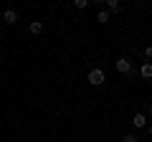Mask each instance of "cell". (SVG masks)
I'll return each mask as SVG.
<instances>
[{
	"label": "cell",
	"mask_w": 152,
	"mask_h": 142,
	"mask_svg": "<svg viewBox=\"0 0 152 142\" xmlns=\"http://www.w3.org/2000/svg\"><path fill=\"white\" fill-rule=\"evenodd\" d=\"M107 81V76H104V69H91L89 71V84H91V86H102V84Z\"/></svg>",
	"instance_id": "cell-1"
},
{
	"label": "cell",
	"mask_w": 152,
	"mask_h": 142,
	"mask_svg": "<svg viewBox=\"0 0 152 142\" xmlns=\"http://www.w3.org/2000/svg\"><path fill=\"white\" fill-rule=\"evenodd\" d=\"M114 66H117V71L124 74V76H129V74H132V61L127 59V56H119V59L114 61Z\"/></svg>",
	"instance_id": "cell-2"
},
{
	"label": "cell",
	"mask_w": 152,
	"mask_h": 142,
	"mask_svg": "<svg viewBox=\"0 0 152 142\" xmlns=\"http://www.w3.org/2000/svg\"><path fill=\"white\" fill-rule=\"evenodd\" d=\"M3 20H5L8 26H15V23H18V13L13 10V8H8V10L3 13Z\"/></svg>",
	"instance_id": "cell-3"
},
{
	"label": "cell",
	"mask_w": 152,
	"mask_h": 142,
	"mask_svg": "<svg viewBox=\"0 0 152 142\" xmlns=\"http://www.w3.org/2000/svg\"><path fill=\"white\" fill-rule=\"evenodd\" d=\"M132 124H134L137 130H145V127H147V117L142 114V112H137V114L132 117Z\"/></svg>",
	"instance_id": "cell-4"
},
{
	"label": "cell",
	"mask_w": 152,
	"mask_h": 142,
	"mask_svg": "<svg viewBox=\"0 0 152 142\" xmlns=\"http://www.w3.org/2000/svg\"><path fill=\"white\" fill-rule=\"evenodd\" d=\"M140 76H142V79H152V61H145V64H142Z\"/></svg>",
	"instance_id": "cell-5"
},
{
	"label": "cell",
	"mask_w": 152,
	"mask_h": 142,
	"mask_svg": "<svg viewBox=\"0 0 152 142\" xmlns=\"http://www.w3.org/2000/svg\"><path fill=\"white\" fill-rule=\"evenodd\" d=\"M28 31H31L33 36H41V33H43V23H41V20H31V26H28Z\"/></svg>",
	"instance_id": "cell-6"
},
{
	"label": "cell",
	"mask_w": 152,
	"mask_h": 142,
	"mask_svg": "<svg viewBox=\"0 0 152 142\" xmlns=\"http://www.w3.org/2000/svg\"><path fill=\"white\" fill-rule=\"evenodd\" d=\"M109 18H112V13H109V10H99L96 13V20L102 23V26H104V23H109Z\"/></svg>",
	"instance_id": "cell-7"
},
{
	"label": "cell",
	"mask_w": 152,
	"mask_h": 142,
	"mask_svg": "<svg viewBox=\"0 0 152 142\" xmlns=\"http://www.w3.org/2000/svg\"><path fill=\"white\" fill-rule=\"evenodd\" d=\"M107 10L109 13H117V10H119V3H117V0H107Z\"/></svg>",
	"instance_id": "cell-8"
},
{
	"label": "cell",
	"mask_w": 152,
	"mask_h": 142,
	"mask_svg": "<svg viewBox=\"0 0 152 142\" xmlns=\"http://www.w3.org/2000/svg\"><path fill=\"white\" fill-rule=\"evenodd\" d=\"M74 8L76 10H84V8H89V0H74Z\"/></svg>",
	"instance_id": "cell-9"
},
{
	"label": "cell",
	"mask_w": 152,
	"mask_h": 142,
	"mask_svg": "<svg viewBox=\"0 0 152 142\" xmlns=\"http://www.w3.org/2000/svg\"><path fill=\"white\" fill-rule=\"evenodd\" d=\"M122 142H140V140H137V135H124Z\"/></svg>",
	"instance_id": "cell-10"
},
{
	"label": "cell",
	"mask_w": 152,
	"mask_h": 142,
	"mask_svg": "<svg viewBox=\"0 0 152 142\" xmlns=\"http://www.w3.org/2000/svg\"><path fill=\"white\" fill-rule=\"evenodd\" d=\"M145 56H147V59H152V46H147V48H145Z\"/></svg>",
	"instance_id": "cell-11"
},
{
	"label": "cell",
	"mask_w": 152,
	"mask_h": 142,
	"mask_svg": "<svg viewBox=\"0 0 152 142\" xmlns=\"http://www.w3.org/2000/svg\"><path fill=\"white\" fill-rule=\"evenodd\" d=\"M147 135H150V137H152V124H147Z\"/></svg>",
	"instance_id": "cell-12"
},
{
	"label": "cell",
	"mask_w": 152,
	"mask_h": 142,
	"mask_svg": "<svg viewBox=\"0 0 152 142\" xmlns=\"http://www.w3.org/2000/svg\"><path fill=\"white\" fill-rule=\"evenodd\" d=\"M150 114H152V102H150Z\"/></svg>",
	"instance_id": "cell-13"
},
{
	"label": "cell",
	"mask_w": 152,
	"mask_h": 142,
	"mask_svg": "<svg viewBox=\"0 0 152 142\" xmlns=\"http://www.w3.org/2000/svg\"><path fill=\"white\" fill-rule=\"evenodd\" d=\"M104 142H112V140H104Z\"/></svg>",
	"instance_id": "cell-14"
}]
</instances>
